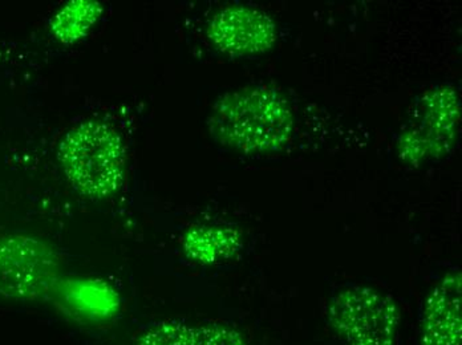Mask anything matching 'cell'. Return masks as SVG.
Masks as SVG:
<instances>
[{
    "label": "cell",
    "mask_w": 462,
    "mask_h": 345,
    "mask_svg": "<svg viewBox=\"0 0 462 345\" xmlns=\"http://www.w3.org/2000/svg\"><path fill=\"white\" fill-rule=\"evenodd\" d=\"M211 126L214 134L231 148L246 153H269L291 139L294 113L277 89L249 86L219 101Z\"/></svg>",
    "instance_id": "obj_1"
},
{
    "label": "cell",
    "mask_w": 462,
    "mask_h": 345,
    "mask_svg": "<svg viewBox=\"0 0 462 345\" xmlns=\"http://www.w3.org/2000/svg\"><path fill=\"white\" fill-rule=\"evenodd\" d=\"M59 159L70 184L83 195L106 197L123 182L125 149L120 134L106 123L91 120L75 126Z\"/></svg>",
    "instance_id": "obj_2"
},
{
    "label": "cell",
    "mask_w": 462,
    "mask_h": 345,
    "mask_svg": "<svg viewBox=\"0 0 462 345\" xmlns=\"http://www.w3.org/2000/svg\"><path fill=\"white\" fill-rule=\"evenodd\" d=\"M329 319L346 345H393L399 311L390 296L357 286L334 297Z\"/></svg>",
    "instance_id": "obj_3"
},
{
    "label": "cell",
    "mask_w": 462,
    "mask_h": 345,
    "mask_svg": "<svg viewBox=\"0 0 462 345\" xmlns=\"http://www.w3.org/2000/svg\"><path fill=\"white\" fill-rule=\"evenodd\" d=\"M458 126L457 94L450 86H438L417 104L413 117L402 134L400 154L412 164L444 156L455 142Z\"/></svg>",
    "instance_id": "obj_4"
},
{
    "label": "cell",
    "mask_w": 462,
    "mask_h": 345,
    "mask_svg": "<svg viewBox=\"0 0 462 345\" xmlns=\"http://www.w3.org/2000/svg\"><path fill=\"white\" fill-rule=\"evenodd\" d=\"M55 274V257L43 243L27 237L0 241V293L15 297L41 295Z\"/></svg>",
    "instance_id": "obj_5"
},
{
    "label": "cell",
    "mask_w": 462,
    "mask_h": 345,
    "mask_svg": "<svg viewBox=\"0 0 462 345\" xmlns=\"http://www.w3.org/2000/svg\"><path fill=\"white\" fill-rule=\"evenodd\" d=\"M217 49L230 55H255L277 41V25L263 11L250 5H229L219 11L208 27Z\"/></svg>",
    "instance_id": "obj_6"
},
{
    "label": "cell",
    "mask_w": 462,
    "mask_h": 345,
    "mask_svg": "<svg viewBox=\"0 0 462 345\" xmlns=\"http://www.w3.org/2000/svg\"><path fill=\"white\" fill-rule=\"evenodd\" d=\"M427 345H458L461 340V277H445L427 302L422 321Z\"/></svg>",
    "instance_id": "obj_7"
},
{
    "label": "cell",
    "mask_w": 462,
    "mask_h": 345,
    "mask_svg": "<svg viewBox=\"0 0 462 345\" xmlns=\"http://www.w3.org/2000/svg\"><path fill=\"white\" fill-rule=\"evenodd\" d=\"M143 345H242L238 333L218 325L162 324Z\"/></svg>",
    "instance_id": "obj_8"
},
{
    "label": "cell",
    "mask_w": 462,
    "mask_h": 345,
    "mask_svg": "<svg viewBox=\"0 0 462 345\" xmlns=\"http://www.w3.org/2000/svg\"><path fill=\"white\" fill-rule=\"evenodd\" d=\"M236 238L229 230L205 229L189 235L188 250L201 259L214 262L236 249Z\"/></svg>",
    "instance_id": "obj_9"
}]
</instances>
